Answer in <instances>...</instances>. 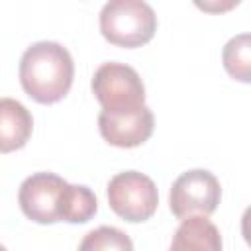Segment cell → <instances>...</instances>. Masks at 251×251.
<instances>
[{"instance_id": "1", "label": "cell", "mask_w": 251, "mask_h": 251, "mask_svg": "<svg viewBox=\"0 0 251 251\" xmlns=\"http://www.w3.org/2000/svg\"><path fill=\"white\" fill-rule=\"evenodd\" d=\"M75 78V61L57 41L31 43L20 59V82L29 98L39 104L63 100Z\"/></svg>"}, {"instance_id": "2", "label": "cell", "mask_w": 251, "mask_h": 251, "mask_svg": "<svg viewBox=\"0 0 251 251\" xmlns=\"http://www.w3.org/2000/svg\"><path fill=\"white\" fill-rule=\"evenodd\" d=\"M157 16L147 2L112 0L100 10V33L112 45L135 49L153 39Z\"/></svg>"}, {"instance_id": "3", "label": "cell", "mask_w": 251, "mask_h": 251, "mask_svg": "<svg viewBox=\"0 0 251 251\" xmlns=\"http://www.w3.org/2000/svg\"><path fill=\"white\" fill-rule=\"evenodd\" d=\"M92 92L108 116H129L145 106V86L137 71L126 63H104L92 75Z\"/></svg>"}, {"instance_id": "4", "label": "cell", "mask_w": 251, "mask_h": 251, "mask_svg": "<svg viewBox=\"0 0 251 251\" xmlns=\"http://www.w3.org/2000/svg\"><path fill=\"white\" fill-rule=\"evenodd\" d=\"M106 194L114 214L129 224L147 222L157 212V186L139 171H124L114 175L108 182Z\"/></svg>"}, {"instance_id": "5", "label": "cell", "mask_w": 251, "mask_h": 251, "mask_svg": "<svg viewBox=\"0 0 251 251\" xmlns=\"http://www.w3.org/2000/svg\"><path fill=\"white\" fill-rule=\"evenodd\" d=\"M220 200V180L206 169H192L182 173L173 182L169 192V208L176 220H186L192 216L208 218L216 212Z\"/></svg>"}, {"instance_id": "6", "label": "cell", "mask_w": 251, "mask_h": 251, "mask_svg": "<svg viewBox=\"0 0 251 251\" xmlns=\"http://www.w3.org/2000/svg\"><path fill=\"white\" fill-rule=\"evenodd\" d=\"M67 184L55 173H33L24 178L18 190V204L24 216L41 226L61 222L59 210Z\"/></svg>"}, {"instance_id": "7", "label": "cell", "mask_w": 251, "mask_h": 251, "mask_svg": "<svg viewBox=\"0 0 251 251\" xmlns=\"http://www.w3.org/2000/svg\"><path fill=\"white\" fill-rule=\"evenodd\" d=\"M98 129L104 141L114 147L131 149L143 145L155 129V116L149 106H143L139 112L129 116H108L100 112Z\"/></svg>"}, {"instance_id": "8", "label": "cell", "mask_w": 251, "mask_h": 251, "mask_svg": "<svg viewBox=\"0 0 251 251\" xmlns=\"http://www.w3.org/2000/svg\"><path fill=\"white\" fill-rule=\"evenodd\" d=\"M31 112L16 98H0V153H14L29 141Z\"/></svg>"}, {"instance_id": "9", "label": "cell", "mask_w": 251, "mask_h": 251, "mask_svg": "<svg viewBox=\"0 0 251 251\" xmlns=\"http://www.w3.org/2000/svg\"><path fill=\"white\" fill-rule=\"evenodd\" d=\"M169 251H222L220 229L202 216L180 220Z\"/></svg>"}, {"instance_id": "10", "label": "cell", "mask_w": 251, "mask_h": 251, "mask_svg": "<svg viewBox=\"0 0 251 251\" xmlns=\"http://www.w3.org/2000/svg\"><path fill=\"white\" fill-rule=\"evenodd\" d=\"M98 212L96 194L84 184H67L59 218L67 224H86Z\"/></svg>"}, {"instance_id": "11", "label": "cell", "mask_w": 251, "mask_h": 251, "mask_svg": "<svg viewBox=\"0 0 251 251\" xmlns=\"http://www.w3.org/2000/svg\"><path fill=\"white\" fill-rule=\"evenodd\" d=\"M224 69L233 80H251V37L249 33H239L231 37L222 51Z\"/></svg>"}, {"instance_id": "12", "label": "cell", "mask_w": 251, "mask_h": 251, "mask_svg": "<svg viewBox=\"0 0 251 251\" xmlns=\"http://www.w3.org/2000/svg\"><path fill=\"white\" fill-rule=\"evenodd\" d=\"M78 251H133V241L114 226H100L82 237Z\"/></svg>"}, {"instance_id": "13", "label": "cell", "mask_w": 251, "mask_h": 251, "mask_svg": "<svg viewBox=\"0 0 251 251\" xmlns=\"http://www.w3.org/2000/svg\"><path fill=\"white\" fill-rule=\"evenodd\" d=\"M0 251H8V249H6V247H4L2 243H0Z\"/></svg>"}]
</instances>
